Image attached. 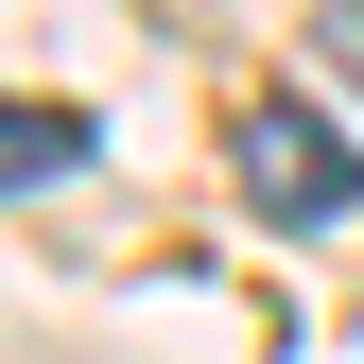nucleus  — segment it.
Listing matches in <instances>:
<instances>
[{"instance_id": "obj_2", "label": "nucleus", "mask_w": 364, "mask_h": 364, "mask_svg": "<svg viewBox=\"0 0 364 364\" xmlns=\"http://www.w3.org/2000/svg\"><path fill=\"white\" fill-rule=\"evenodd\" d=\"M53 173H87V122L70 105H0V191H53Z\"/></svg>"}, {"instance_id": "obj_3", "label": "nucleus", "mask_w": 364, "mask_h": 364, "mask_svg": "<svg viewBox=\"0 0 364 364\" xmlns=\"http://www.w3.org/2000/svg\"><path fill=\"white\" fill-rule=\"evenodd\" d=\"M312 53H330V87H364V0H312Z\"/></svg>"}, {"instance_id": "obj_1", "label": "nucleus", "mask_w": 364, "mask_h": 364, "mask_svg": "<svg viewBox=\"0 0 364 364\" xmlns=\"http://www.w3.org/2000/svg\"><path fill=\"white\" fill-rule=\"evenodd\" d=\"M347 191H364V173H347V139H330V122L243 105V208H260V225H347Z\"/></svg>"}]
</instances>
